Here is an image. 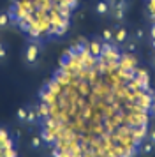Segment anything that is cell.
<instances>
[{
  "instance_id": "1",
  "label": "cell",
  "mask_w": 155,
  "mask_h": 157,
  "mask_svg": "<svg viewBox=\"0 0 155 157\" xmlns=\"http://www.w3.org/2000/svg\"><path fill=\"white\" fill-rule=\"evenodd\" d=\"M79 0H13L11 23L28 37V41L46 43L63 36Z\"/></svg>"
},
{
  "instance_id": "2",
  "label": "cell",
  "mask_w": 155,
  "mask_h": 157,
  "mask_svg": "<svg viewBox=\"0 0 155 157\" xmlns=\"http://www.w3.org/2000/svg\"><path fill=\"white\" fill-rule=\"evenodd\" d=\"M42 48H44V43H39V41H28L23 48V64L30 67V69H35L37 65L41 64L42 58Z\"/></svg>"
},
{
  "instance_id": "3",
  "label": "cell",
  "mask_w": 155,
  "mask_h": 157,
  "mask_svg": "<svg viewBox=\"0 0 155 157\" xmlns=\"http://www.w3.org/2000/svg\"><path fill=\"white\" fill-rule=\"evenodd\" d=\"M109 2H111L109 16L115 21H123L127 16V11H129V2H123V0H109Z\"/></svg>"
},
{
  "instance_id": "4",
  "label": "cell",
  "mask_w": 155,
  "mask_h": 157,
  "mask_svg": "<svg viewBox=\"0 0 155 157\" xmlns=\"http://www.w3.org/2000/svg\"><path fill=\"white\" fill-rule=\"evenodd\" d=\"M130 41V36H129V30L125 27H113V43L116 46H123L125 43Z\"/></svg>"
},
{
  "instance_id": "5",
  "label": "cell",
  "mask_w": 155,
  "mask_h": 157,
  "mask_svg": "<svg viewBox=\"0 0 155 157\" xmlns=\"http://www.w3.org/2000/svg\"><path fill=\"white\" fill-rule=\"evenodd\" d=\"M109 11H111V2L109 0H97L95 2V14H99L100 18L109 16Z\"/></svg>"
},
{
  "instance_id": "6",
  "label": "cell",
  "mask_w": 155,
  "mask_h": 157,
  "mask_svg": "<svg viewBox=\"0 0 155 157\" xmlns=\"http://www.w3.org/2000/svg\"><path fill=\"white\" fill-rule=\"evenodd\" d=\"M46 143H44V138H42V134H34L32 138H30V148L35 150V152H39V150L44 147Z\"/></svg>"
},
{
  "instance_id": "7",
  "label": "cell",
  "mask_w": 155,
  "mask_h": 157,
  "mask_svg": "<svg viewBox=\"0 0 155 157\" xmlns=\"http://www.w3.org/2000/svg\"><path fill=\"white\" fill-rule=\"evenodd\" d=\"M139 150H141V154H145V155H152V154H155V145L150 140H143L139 145Z\"/></svg>"
},
{
  "instance_id": "8",
  "label": "cell",
  "mask_w": 155,
  "mask_h": 157,
  "mask_svg": "<svg viewBox=\"0 0 155 157\" xmlns=\"http://www.w3.org/2000/svg\"><path fill=\"white\" fill-rule=\"evenodd\" d=\"M28 108L30 106H21L18 111H16V120L20 124H27V118H28Z\"/></svg>"
},
{
  "instance_id": "9",
  "label": "cell",
  "mask_w": 155,
  "mask_h": 157,
  "mask_svg": "<svg viewBox=\"0 0 155 157\" xmlns=\"http://www.w3.org/2000/svg\"><path fill=\"white\" fill-rule=\"evenodd\" d=\"M146 16L152 23H155V0H146Z\"/></svg>"
},
{
  "instance_id": "10",
  "label": "cell",
  "mask_w": 155,
  "mask_h": 157,
  "mask_svg": "<svg viewBox=\"0 0 155 157\" xmlns=\"http://www.w3.org/2000/svg\"><path fill=\"white\" fill-rule=\"evenodd\" d=\"M145 37H146V34H145V29H141V27L134 29V37H132L134 43H141V41H145Z\"/></svg>"
},
{
  "instance_id": "11",
  "label": "cell",
  "mask_w": 155,
  "mask_h": 157,
  "mask_svg": "<svg viewBox=\"0 0 155 157\" xmlns=\"http://www.w3.org/2000/svg\"><path fill=\"white\" fill-rule=\"evenodd\" d=\"M100 39H102V41H106V43H113V27H108V29L102 30Z\"/></svg>"
},
{
  "instance_id": "12",
  "label": "cell",
  "mask_w": 155,
  "mask_h": 157,
  "mask_svg": "<svg viewBox=\"0 0 155 157\" xmlns=\"http://www.w3.org/2000/svg\"><path fill=\"white\" fill-rule=\"evenodd\" d=\"M9 23H11V16H9V13H0V30L7 29Z\"/></svg>"
},
{
  "instance_id": "13",
  "label": "cell",
  "mask_w": 155,
  "mask_h": 157,
  "mask_svg": "<svg viewBox=\"0 0 155 157\" xmlns=\"http://www.w3.org/2000/svg\"><path fill=\"white\" fill-rule=\"evenodd\" d=\"M7 57V46L0 41V60H4Z\"/></svg>"
},
{
  "instance_id": "14",
  "label": "cell",
  "mask_w": 155,
  "mask_h": 157,
  "mask_svg": "<svg viewBox=\"0 0 155 157\" xmlns=\"http://www.w3.org/2000/svg\"><path fill=\"white\" fill-rule=\"evenodd\" d=\"M146 140H150V141L153 143L155 145V125L152 129H150V131H148V134H146Z\"/></svg>"
},
{
  "instance_id": "15",
  "label": "cell",
  "mask_w": 155,
  "mask_h": 157,
  "mask_svg": "<svg viewBox=\"0 0 155 157\" xmlns=\"http://www.w3.org/2000/svg\"><path fill=\"white\" fill-rule=\"evenodd\" d=\"M150 41H155V23H152L150 27Z\"/></svg>"
},
{
  "instance_id": "16",
  "label": "cell",
  "mask_w": 155,
  "mask_h": 157,
  "mask_svg": "<svg viewBox=\"0 0 155 157\" xmlns=\"http://www.w3.org/2000/svg\"><path fill=\"white\" fill-rule=\"evenodd\" d=\"M152 111H153V113H155V97H153V99H152Z\"/></svg>"
},
{
  "instance_id": "17",
  "label": "cell",
  "mask_w": 155,
  "mask_h": 157,
  "mask_svg": "<svg viewBox=\"0 0 155 157\" xmlns=\"http://www.w3.org/2000/svg\"><path fill=\"white\" fill-rule=\"evenodd\" d=\"M153 65H155V53H153Z\"/></svg>"
}]
</instances>
